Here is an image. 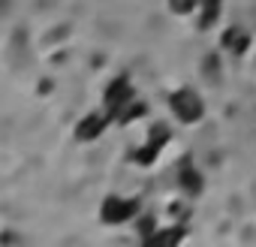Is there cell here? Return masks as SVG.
<instances>
[{
	"mask_svg": "<svg viewBox=\"0 0 256 247\" xmlns=\"http://www.w3.org/2000/svg\"><path fill=\"white\" fill-rule=\"evenodd\" d=\"M166 102H169L172 118H175L178 124H184V127H193V124H199V120L205 118V100H202V94H199L196 88H190V84L175 88Z\"/></svg>",
	"mask_w": 256,
	"mask_h": 247,
	"instance_id": "cell-1",
	"label": "cell"
},
{
	"mask_svg": "<svg viewBox=\"0 0 256 247\" xmlns=\"http://www.w3.org/2000/svg\"><path fill=\"white\" fill-rule=\"evenodd\" d=\"M139 199L136 196H120V193H108L102 202H100V223L102 226H126L133 223L136 214H139Z\"/></svg>",
	"mask_w": 256,
	"mask_h": 247,
	"instance_id": "cell-2",
	"label": "cell"
},
{
	"mask_svg": "<svg viewBox=\"0 0 256 247\" xmlns=\"http://www.w3.org/2000/svg\"><path fill=\"white\" fill-rule=\"evenodd\" d=\"M108 127H114V124H112V114L100 106L96 112H84V114L76 120L72 139H76L78 145H94V142H100V139L108 133Z\"/></svg>",
	"mask_w": 256,
	"mask_h": 247,
	"instance_id": "cell-3",
	"label": "cell"
},
{
	"mask_svg": "<svg viewBox=\"0 0 256 247\" xmlns=\"http://www.w3.org/2000/svg\"><path fill=\"white\" fill-rule=\"evenodd\" d=\"M133 96H139V94H136L133 78L126 76V72H118V76H114V78H108V84L102 88V108H106L108 114H114L118 108H124Z\"/></svg>",
	"mask_w": 256,
	"mask_h": 247,
	"instance_id": "cell-4",
	"label": "cell"
},
{
	"mask_svg": "<svg viewBox=\"0 0 256 247\" xmlns=\"http://www.w3.org/2000/svg\"><path fill=\"white\" fill-rule=\"evenodd\" d=\"M175 184H178V190H181L187 199H196V196L205 190V175H202V169H199L193 160H184V163L178 166Z\"/></svg>",
	"mask_w": 256,
	"mask_h": 247,
	"instance_id": "cell-5",
	"label": "cell"
},
{
	"mask_svg": "<svg viewBox=\"0 0 256 247\" xmlns=\"http://www.w3.org/2000/svg\"><path fill=\"white\" fill-rule=\"evenodd\" d=\"M220 48H223L226 54H232V58L247 54V48H250V30H247L244 24H229V28H223V34H220Z\"/></svg>",
	"mask_w": 256,
	"mask_h": 247,
	"instance_id": "cell-6",
	"label": "cell"
},
{
	"mask_svg": "<svg viewBox=\"0 0 256 247\" xmlns=\"http://www.w3.org/2000/svg\"><path fill=\"white\" fill-rule=\"evenodd\" d=\"M145 118H148V102L142 96H133L124 108H118L112 114V124H114V127H130V124H139Z\"/></svg>",
	"mask_w": 256,
	"mask_h": 247,
	"instance_id": "cell-7",
	"label": "cell"
},
{
	"mask_svg": "<svg viewBox=\"0 0 256 247\" xmlns=\"http://www.w3.org/2000/svg\"><path fill=\"white\" fill-rule=\"evenodd\" d=\"M187 238V229L181 220H172V223H160L157 232L148 238V244H157V247H172V244H181Z\"/></svg>",
	"mask_w": 256,
	"mask_h": 247,
	"instance_id": "cell-8",
	"label": "cell"
},
{
	"mask_svg": "<svg viewBox=\"0 0 256 247\" xmlns=\"http://www.w3.org/2000/svg\"><path fill=\"white\" fill-rule=\"evenodd\" d=\"M160 154H163V148H160L157 142H151V139H142V142L133 148L130 160H133V166H139V169H151V166H157Z\"/></svg>",
	"mask_w": 256,
	"mask_h": 247,
	"instance_id": "cell-9",
	"label": "cell"
},
{
	"mask_svg": "<svg viewBox=\"0 0 256 247\" xmlns=\"http://www.w3.org/2000/svg\"><path fill=\"white\" fill-rule=\"evenodd\" d=\"M196 18H199V28H202V30L214 28V24L223 18V0H202Z\"/></svg>",
	"mask_w": 256,
	"mask_h": 247,
	"instance_id": "cell-10",
	"label": "cell"
},
{
	"mask_svg": "<svg viewBox=\"0 0 256 247\" xmlns=\"http://www.w3.org/2000/svg\"><path fill=\"white\" fill-rule=\"evenodd\" d=\"M133 226H136V232H139V241H145V244H148V238L157 232L160 220H157L154 214H148V211H139V214H136V220H133Z\"/></svg>",
	"mask_w": 256,
	"mask_h": 247,
	"instance_id": "cell-11",
	"label": "cell"
},
{
	"mask_svg": "<svg viewBox=\"0 0 256 247\" xmlns=\"http://www.w3.org/2000/svg\"><path fill=\"white\" fill-rule=\"evenodd\" d=\"M145 139L157 142V145L166 151V145L172 142V127H169V124H151V127H148V133H145Z\"/></svg>",
	"mask_w": 256,
	"mask_h": 247,
	"instance_id": "cell-12",
	"label": "cell"
},
{
	"mask_svg": "<svg viewBox=\"0 0 256 247\" xmlns=\"http://www.w3.org/2000/svg\"><path fill=\"white\" fill-rule=\"evenodd\" d=\"M199 4H202V0H166L169 12H172V16H181V18L196 16V12H199Z\"/></svg>",
	"mask_w": 256,
	"mask_h": 247,
	"instance_id": "cell-13",
	"label": "cell"
}]
</instances>
